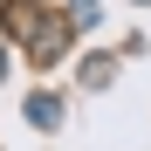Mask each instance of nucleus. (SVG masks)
I'll use <instances>...</instances> for the list:
<instances>
[{"mask_svg":"<svg viewBox=\"0 0 151 151\" xmlns=\"http://www.w3.org/2000/svg\"><path fill=\"white\" fill-rule=\"evenodd\" d=\"M28 117L41 124V131H55V124H62V103H55V96H35V103H28Z\"/></svg>","mask_w":151,"mask_h":151,"instance_id":"1","label":"nucleus"},{"mask_svg":"<svg viewBox=\"0 0 151 151\" xmlns=\"http://www.w3.org/2000/svg\"><path fill=\"white\" fill-rule=\"evenodd\" d=\"M69 14L76 21H96V0H69Z\"/></svg>","mask_w":151,"mask_h":151,"instance_id":"2","label":"nucleus"}]
</instances>
